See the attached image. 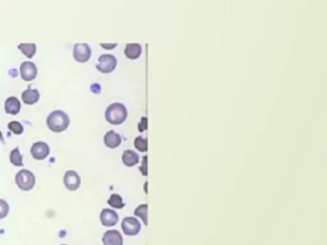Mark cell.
Instances as JSON below:
<instances>
[{
  "instance_id": "ba28073f",
  "label": "cell",
  "mask_w": 327,
  "mask_h": 245,
  "mask_svg": "<svg viewBox=\"0 0 327 245\" xmlns=\"http://www.w3.org/2000/svg\"><path fill=\"white\" fill-rule=\"evenodd\" d=\"M64 185L70 192H76L81 186V178L77 174V171L74 170H68L64 174Z\"/></svg>"
},
{
  "instance_id": "8992f818",
  "label": "cell",
  "mask_w": 327,
  "mask_h": 245,
  "mask_svg": "<svg viewBox=\"0 0 327 245\" xmlns=\"http://www.w3.org/2000/svg\"><path fill=\"white\" fill-rule=\"evenodd\" d=\"M92 51H91L90 45L87 43H76L73 47V58L77 63H87L91 59Z\"/></svg>"
},
{
  "instance_id": "52a82bcc",
  "label": "cell",
  "mask_w": 327,
  "mask_h": 245,
  "mask_svg": "<svg viewBox=\"0 0 327 245\" xmlns=\"http://www.w3.org/2000/svg\"><path fill=\"white\" fill-rule=\"evenodd\" d=\"M49 155H50V147H49L47 143L43 142V141H37L31 147V156L35 160L41 161V160L46 159Z\"/></svg>"
},
{
  "instance_id": "7c38bea8",
  "label": "cell",
  "mask_w": 327,
  "mask_h": 245,
  "mask_svg": "<svg viewBox=\"0 0 327 245\" xmlns=\"http://www.w3.org/2000/svg\"><path fill=\"white\" fill-rule=\"evenodd\" d=\"M103 143H105V146L107 148H118V147L122 144V137L121 134H118L117 132H114V130H109V132L105 134L103 137Z\"/></svg>"
},
{
  "instance_id": "8fae6325",
  "label": "cell",
  "mask_w": 327,
  "mask_h": 245,
  "mask_svg": "<svg viewBox=\"0 0 327 245\" xmlns=\"http://www.w3.org/2000/svg\"><path fill=\"white\" fill-rule=\"evenodd\" d=\"M103 245H123V236L117 230H109L102 236Z\"/></svg>"
},
{
  "instance_id": "603a6c76",
  "label": "cell",
  "mask_w": 327,
  "mask_h": 245,
  "mask_svg": "<svg viewBox=\"0 0 327 245\" xmlns=\"http://www.w3.org/2000/svg\"><path fill=\"white\" fill-rule=\"evenodd\" d=\"M8 213H9V204L7 203V201L0 199V220L5 219Z\"/></svg>"
},
{
  "instance_id": "5b68a950",
  "label": "cell",
  "mask_w": 327,
  "mask_h": 245,
  "mask_svg": "<svg viewBox=\"0 0 327 245\" xmlns=\"http://www.w3.org/2000/svg\"><path fill=\"white\" fill-rule=\"evenodd\" d=\"M122 230L125 235L128 236H136L141 231V222L136 216H129L125 217L122 221Z\"/></svg>"
},
{
  "instance_id": "cb8c5ba5",
  "label": "cell",
  "mask_w": 327,
  "mask_h": 245,
  "mask_svg": "<svg viewBox=\"0 0 327 245\" xmlns=\"http://www.w3.org/2000/svg\"><path fill=\"white\" fill-rule=\"evenodd\" d=\"M140 171L143 176H146L147 174H148V172H147V156H143V159H142V163H141L140 166Z\"/></svg>"
},
{
  "instance_id": "ac0fdd59",
  "label": "cell",
  "mask_w": 327,
  "mask_h": 245,
  "mask_svg": "<svg viewBox=\"0 0 327 245\" xmlns=\"http://www.w3.org/2000/svg\"><path fill=\"white\" fill-rule=\"evenodd\" d=\"M18 50H20L23 53L24 57L28 59H32L36 54V45L35 43H20L18 45Z\"/></svg>"
},
{
  "instance_id": "83f0119b",
  "label": "cell",
  "mask_w": 327,
  "mask_h": 245,
  "mask_svg": "<svg viewBox=\"0 0 327 245\" xmlns=\"http://www.w3.org/2000/svg\"><path fill=\"white\" fill-rule=\"evenodd\" d=\"M61 245H68V244H61Z\"/></svg>"
},
{
  "instance_id": "d4e9b609",
  "label": "cell",
  "mask_w": 327,
  "mask_h": 245,
  "mask_svg": "<svg viewBox=\"0 0 327 245\" xmlns=\"http://www.w3.org/2000/svg\"><path fill=\"white\" fill-rule=\"evenodd\" d=\"M146 129H147V118H146V116H143V118L141 119V122H138V130L142 133V132H144Z\"/></svg>"
},
{
  "instance_id": "e0dca14e",
  "label": "cell",
  "mask_w": 327,
  "mask_h": 245,
  "mask_svg": "<svg viewBox=\"0 0 327 245\" xmlns=\"http://www.w3.org/2000/svg\"><path fill=\"white\" fill-rule=\"evenodd\" d=\"M9 161L12 165L17 166V167H20V166H23V156L20 153V148H13L10 151L9 155Z\"/></svg>"
},
{
  "instance_id": "30bf717a",
  "label": "cell",
  "mask_w": 327,
  "mask_h": 245,
  "mask_svg": "<svg viewBox=\"0 0 327 245\" xmlns=\"http://www.w3.org/2000/svg\"><path fill=\"white\" fill-rule=\"evenodd\" d=\"M100 221L103 226L106 227H113L114 225H117L119 221V216L118 213L110 208H105L101 211L100 213Z\"/></svg>"
},
{
  "instance_id": "2e32d148",
  "label": "cell",
  "mask_w": 327,
  "mask_h": 245,
  "mask_svg": "<svg viewBox=\"0 0 327 245\" xmlns=\"http://www.w3.org/2000/svg\"><path fill=\"white\" fill-rule=\"evenodd\" d=\"M124 55L130 60H136L142 55V46L140 43H128L124 49Z\"/></svg>"
},
{
  "instance_id": "277c9868",
  "label": "cell",
  "mask_w": 327,
  "mask_h": 245,
  "mask_svg": "<svg viewBox=\"0 0 327 245\" xmlns=\"http://www.w3.org/2000/svg\"><path fill=\"white\" fill-rule=\"evenodd\" d=\"M117 58L114 57L113 54H102L99 57L96 64V69L101 73H111L115 68H117Z\"/></svg>"
},
{
  "instance_id": "5bb4252c",
  "label": "cell",
  "mask_w": 327,
  "mask_h": 245,
  "mask_svg": "<svg viewBox=\"0 0 327 245\" xmlns=\"http://www.w3.org/2000/svg\"><path fill=\"white\" fill-rule=\"evenodd\" d=\"M122 161L127 167H133L140 163V155L133 149H125L122 155Z\"/></svg>"
},
{
  "instance_id": "44dd1931",
  "label": "cell",
  "mask_w": 327,
  "mask_h": 245,
  "mask_svg": "<svg viewBox=\"0 0 327 245\" xmlns=\"http://www.w3.org/2000/svg\"><path fill=\"white\" fill-rule=\"evenodd\" d=\"M134 216L137 219H141L143 221V225H148V219H147V204L138 205L137 208L134 209Z\"/></svg>"
},
{
  "instance_id": "484cf974",
  "label": "cell",
  "mask_w": 327,
  "mask_h": 245,
  "mask_svg": "<svg viewBox=\"0 0 327 245\" xmlns=\"http://www.w3.org/2000/svg\"><path fill=\"white\" fill-rule=\"evenodd\" d=\"M100 46L105 50H113L117 47V43H101Z\"/></svg>"
},
{
  "instance_id": "7a4b0ae2",
  "label": "cell",
  "mask_w": 327,
  "mask_h": 245,
  "mask_svg": "<svg viewBox=\"0 0 327 245\" xmlns=\"http://www.w3.org/2000/svg\"><path fill=\"white\" fill-rule=\"evenodd\" d=\"M128 118V110L121 102H114L109 105L105 111V119L111 125H121Z\"/></svg>"
},
{
  "instance_id": "d6986e66",
  "label": "cell",
  "mask_w": 327,
  "mask_h": 245,
  "mask_svg": "<svg viewBox=\"0 0 327 245\" xmlns=\"http://www.w3.org/2000/svg\"><path fill=\"white\" fill-rule=\"evenodd\" d=\"M107 204L114 209H122L125 207V203L123 202V198L119 194H111L110 198L107 199Z\"/></svg>"
},
{
  "instance_id": "7402d4cb",
  "label": "cell",
  "mask_w": 327,
  "mask_h": 245,
  "mask_svg": "<svg viewBox=\"0 0 327 245\" xmlns=\"http://www.w3.org/2000/svg\"><path fill=\"white\" fill-rule=\"evenodd\" d=\"M8 129L13 133V134H17V136L23 134V132H24L23 125H22L20 122H16V120H14V122H10L9 124H8Z\"/></svg>"
},
{
  "instance_id": "9c48e42d",
  "label": "cell",
  "mask_w": 327,
  "mask_h": 245,
  "mask_svg": "<svg viewBox=\"0 0 327 245\" xmlns=\"http://www.w3.org/2000/svg\"><path fill=\"white\" fill-rule=\"evenodd\" d=\"M20 72L22 80L26 81V82L34 81L37 76V68L32 61H24V63L20 64Z\"/></svg>"
},
{
  "instance_id": "3957f363",
  "label": "cell",
  "mask_w": 327,
  "mask_h": 245,
  "mask_svg": "<svg viewBox=\"0 0 327 245\" xmlns=\"http://www.w3.org/2000/svg\"><path fill=\"white\" fill-rule=\"evenodd\" d=\"M16 184L23 192H30V190H32L35 184H36V178H35L34 172L27 169L18 171L16 174Z\"/></svg>"
},
{
  "instance_id": "4fadbf2b",
  "label": "cell",
  "mask_w": 327,
  "mask_h": 245,
  "mask_svg": "<svg viewBox=\"0 0 327 245\" xmlns=\"http://www.w3.org/2000/svg\"><path fill=\"white\" fill-rule=\"evenodd\" d=\"M20 101L16 96H10L5 100V105H4V109H5V113L9 114V115H17L20 111Z\"/></svg>"
},
{
  "instance_id": "4316f807",
  "label": "cell",
  "mask_w": 327,
  "mask_h": 245,
  "mask_svg": "<svg viewBox=\"0 0 327 245\" xmlns=\"http://www.w3.org/2000/svg\"><path fill=\"white\" fill-rule=\"evenodd\" d=\"M4 142V137H3V133H1V130H0V143Z\"/></svg>"
},
{
  "instance_id": "ffe728a7",
  "label": "cell",
  "mask_w": 327,
  "mask_h": 245,
  "mask_svg": "<svg viewBox=\"0 0 327 245\" xmlns=\"http://www.w3.org/2000/svg\"><path fill=\"white\" fill-rule=\"evenodd\" d=\"M134 147L137 149L138 152H147V149H148V142H147V139L142 136H138L134 138Z\"/></svg>"
},
{
  "instance_id": "9a60e30c",
  "label": "cell",
  "mask_w": 327,
  "mask_h": 245,
  "mask_svg": "<svg viewBox=\"0 0 327 245\" xmlns=\"http://www.w3.org/2000/svg\"><path fill=\"white\" fill-rule=\"evenodd\" d=\"M39 100H40V92L36 88H27L22 92V101L28 106L35 105Z\"/></svg>"
},
{
  "instance_id": "6da1fadb",
  "label": "cell",
  "mask_w": 327,
  "mask_h": 245,
  "mask_svg": "<svg viewBox=\"0 0 327 245\" xmlns=\"http://www.w3.org/2000/svg\"><path fill=\"white\" fill-rule=\"evenodd\" d=\"M70 124V119L67 113L63 110H55L51 114H49L46 119V125L49 130L54 133H61L68 129Z\"/></svg>"
}]
</instances>
